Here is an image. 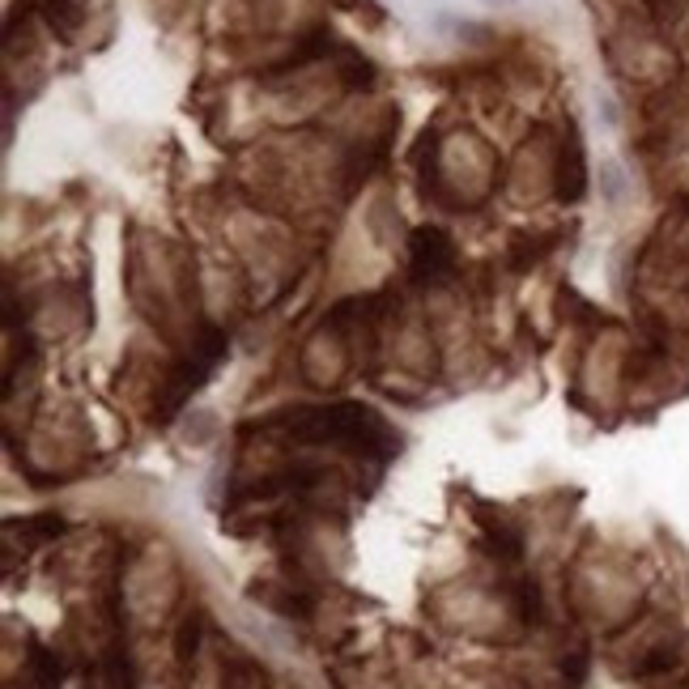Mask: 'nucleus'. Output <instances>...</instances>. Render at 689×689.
<instances>
[{
	"label": "nucleus",
	"mask_w": 689,
	"mask_h": 689,
	"mask_svg": "<svg viewBox=\"0 0 689 689\" xmlns=\"http://www.w3.org/2000/svg\"><path fill=\"white\" fill-rule=\"evenodd\" d=\"M409 264H413V277L417 281H439L451 273V264H455V247L447 239L443 230H417L413 235V243H409Z\"/></svg>",
	"instance_id": "nucleus-1"
},
{
	"label": "nucleus",
	"mask_w": 689,
	"mask_h": 689,
	"mask_svg": "<svg viewBox=\"0 0 689 689\" xmlns=\"http://www.w3.org/2000/svg\"><path fill=\"white\" fill-rule=\"evenodd\" d=\"M502 4H515V0H502Z\"/></svg>",
	"instance_id": "nucleus-2"
}]
</instances>
